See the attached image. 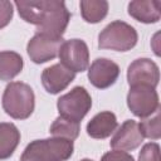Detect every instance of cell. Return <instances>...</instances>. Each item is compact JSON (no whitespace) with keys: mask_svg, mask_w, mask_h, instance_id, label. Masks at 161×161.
I'll use <instances>...</instances> for the list:
<instances>
[{"mask_svg":"<svg viewBox=\"0 0 161 161\" xmlns=\"http://www.w3.org/2000/svg\"><path fill=\"white\" fill-rule=\"evenodd\" d=\"M79 8L83 20L89 24L102 21L108 14V3L106 0H82Z\"/></svg>","mask_w":161,"mask_h":161,"instance_id":"obj_17","label":"cell"},{"mask_svg":"<svg viewBox=\"0 0 161 161\" xmlns=\"http://www.w3.org/2000/svg\"><path fill=\"white\" fill-rule=\"evenodd\" d=\"M138 130L145 138L158 140L161 137V126H160V108L151 116L142 118L138 123Z\"/></svg>","mask_w":161,"mask_h":161,"instance_id":"obj_19","label":"cell"},{"mask_svg":"<svg viewBox=\"0 0 161 161\" xmlns=\"http://www.w3.org/2000/svg\"><path fill=\"white\" fill-rule=\"evenodd\" d=\"M75 78V73L57 63L45 68L42 73V84L50 94H58L64 91Z\"/></svg>","mask_w":161,"mask_h":161,"instance_id":"obj_11","label":"cell"},{"mask_svg":"<svg viewBox=\"0 0 161 161\" xmlns=\"http://www.w3.org/2000/svg\"><path fill=\"white\" fill-rule=\"evenodd\" d=\"M3 109L15 119H26L35 107V96L31 87L23 82H10L3 93Z\"/></svg>","mask_w":161,"mask_h":161,"instance_id":"obj_3","label":"cell"},{"mask_svg":"<svg viewBox=\"0 0 161 161\" xmlns=\"http://www.w3.org/2000/svg\"><path fill=\"white\" fill-rule=\"evenodd\" d=\"M20 142V131L14 123L0 122V160L9 158Z\"/></svg>","mask_w":161,"mask_h":161,"instance_id":"obj_15","label":"cell"},{"mask_svg":"<svg viewBox=\"0 0 161 161\" xmlns=\"http://www.w3.org/2000/svg\"><path fill=\"white\" fill-rule=\"evenodd\" d=\"M74 151L73 141L52 137L31 141L20 156V161H65Z\"/></svg>","mask_w":161,"mask_h":161,"instance_id":"obj_2","label":"cell"},{"mask_svg":"<svg viewBox=\"0 0 161 161\" xmlns=\"http://www.w3.org/2000/svg\"><path fill=\"white\" fill-rule=\"evenodd\" d=\"M80 161H93V160H91V158H82Z\"/></svg>","mask_w":161,"mask_h":161,"instance_id":"obj_23","label":"cell"},{"mask_svg":"<svg viewBox=\"0 0 161 161\" xmlns=\"http://www.w3.org/2000/svg\"><path fill=\"white\" fill-rule=\"evenodd\" d=\"M20 18L36 26L35 33L63 38L70 20L64 1L58 0H30L15 1Z\"/></svg>","mask_w":161,"mask_h":161,"instance_id":"obj_1","label":"cell"},{"mask_svg":"<svg viewBox=\"0 0 161 161\" xmlns=\"http://www.w3.org/2000/svg\"><path fill=\"white\" fill-rule=\"evenodd\" d=\"M128 14L143 24L157 23L161 18L160 0H135L128 4Z\"/></svg>","mask_w":161,"mask_h":161,"instance_id":"obj_13","label":"cell"},{"mask_svg":"<svg viewBox=\"0 0 161 161\" xmlns=\"http://www.w3.org/2000/svg\"><path fill=\"white\" fill-rule=\"evenodd\" d=\"M92 107V98L84 87H74L68 93L60 96L57 101L59 116L79 122L86 117Z\"/></svg>","mask_w":161,"mask_h":161,"instance_id":"obj_5","label":"cell"},{"mask_svg":"<svg viewBox=\"0 0 161 161\" xmlns=\"http://www.w3.org/2000/svg\"><path fill=\"white\" fill-rule=\"evenodd\" d=\"M63 42V38L35 33L34 36L28 42L26 52L31 62L35 64H42L58 57L59 48Z\"/></svg>","mask_w":161,"mask_h":161,"instance_id":"obj_8","label":"cell"},{"mask_svg":"<svg viewBox=\"0 0 161 161\" xmlns=\"http://www.w3.org/2000/svg\"><path fill=\"white\" fill-rule=\"evenodd\" d=\"M60 64L74 73L87 70L89 65V50L84 40L69 39L62 43L58 53Z\"/></svg>","mask_w":161,"mask_h":161,"instance_id":"obj_7","label":"cell"},{"mask_svg":"<svg viewBox=\"0 0 161 161\" xmlns=\"http://www.w3.org/2000/svg\"><path fill=\"white\" fill-rule=\"evenodd\" d=\"M79 131H80L79 122H74L62 116L57 117L49 128V133L53 137H60L69 141H74L79 136Z\"/></svg>","mask_w":161,"mask_h":161,"instance_id":"obj_18","label":"cell"},{"mask_svg":"<svg viewBox=\"0 0 161 161\" xmlns=\"http://www.w3.org/2000/svg\"><path fill=\"white\" fill-rule=\"evenodd\" d=\"M119 75V67L111 59L97 58L88 68V79L98 89H106L113 86Z\"/></svg>","mask_w":161,"mask_h":161,"instance_id":"obj_10","label":"cell"},{"mask_svg":"<svg viewBox=\"0 0 161 161\" xmlns=\"http://www.w3.org/2000/svg\"><path fill=\"white\" fill-rule=\"evenodd\" d=\"M13 4L6 0H0V29L5 28L13 19Z\"/></svg>","mask_w":161,"mask_h":161,"instance_id":"obj_21","label":"cell"},{"mask_svg":"<svg viewBox=\"0 0 161 161\" xmlns=\"http://www.w3.org/2000/svg\"><path fill=\"white\" fill-rule=\"evenodd\" d=\"M160 80L158 65L148 58H138L127 68V82L130 87L150 86L156 88Z\"/></svg>","mask_w":161,"mask_h":161,"instance_id":"obj_9","label":"cell"},{"mask_svg":"<svg viewBox=\"0 0 161 161\" xmlns=\"http://www.w3.org/2000/svg\"><path fill=\"white\" fill-rule=\"evenodd\" d=\"M101 161H135L133 156L130 155L126 151H119V150H113V151H108L106 152Z\"/></svg>","mask_w":161,"mask_h":161,"instance_id":"obj_22","label":"cell"},{"mask_svg":"<svg viewBox=\"0 0 161 161\" xmlns=\"http://www.w3.org/2000/svg\"><path fill=\"white\" fill-rule=\"evenodd\" d=\"M127 106L136 117L146 118L153 114L160 108V101L156 88H152L150 86L130 87V91L127 93Z\"/></svg>","mask_w":161,"mask_h":161,"instance_id":"obj_6","label":"cell"},{"mask_svg":"<svg viewBox=\"0 0 161 161\" xmlns=\"http://www.w3.org/2000/svg\"><path fill=\"white\" fill-rule=\"evenodd\" d=\"M138 161H161L160 145L157 142H148L143 145L138 153Z\"/></svg>","mask_w":161,"mask_h":161,"instance_id":"obj_20","label":"cell"},{"mask_svg":"<svg viewBox=\"0 0 161 161\" xmlns=\"http://www.w3.org/2000/svg\"><path fill=\"white\" fill-rule=\"evenodd\" d=\"M138 40L137 31L130 24L122 20L109 23L98 35V47L114 52L131 50Z\"/></svg>","mask_w":161,"mask_h":161,"instance_id":"obj_4","label":"cell"},{"mask_svg":"<svg viewBox=\"0 0 161 161\" xmlns=\"http://www.w3.org/2000/svg\"><path fill=\"white\" fill-rule=\"evenodd\" d=\"M117 117L111 111H103L97 113L87 123V133L96 140H103L109 137L117 128Z\"/></svg>","mask_w":161,"mask_h":161,"instance_id":"obj_14","label":"cell"},{"mask_svg":"<svg viewBox=\"0 0 161 161\" xmlns=\"http://www.w3.org/2000/svg\"><path fill=\"white\" fill-rule=\"evenodd\" d=\"M23 67L24 60L19 53L11 50L0 52V80H11L23 70Z\"/></svg>","mask_w":161,"mask_h":161,"instance_id":"obj_16","label":"cell"},{"mask_svg":"<svg viewBox=\"0 0 161 161\" xmlns=\"http://www.w3.org/2000/svg\"><path fill=\"white\" fill-rule=\"evenodd\" d=\"M143 141V137L138 130V123L133 119L125 121L111 138V147L119 151H132L137 148Z\"/></svg>","mask_w":161,"mask_h":161,"instance_id":"obj_12","label":"cell"}]
</instances>
